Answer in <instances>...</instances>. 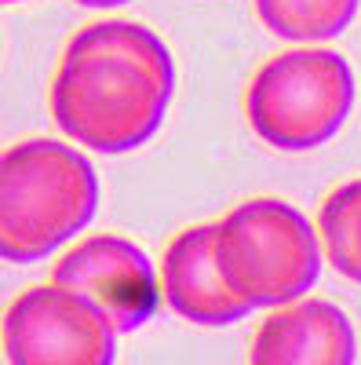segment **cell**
I'll list each match as a JSON object with an SVG mask.
<instances>
[{"mask_svg": "<svg viewBox=\"0 0 361 365\" xmlns=\"http://www.w3.org/2000/svg\"><path fill=\"white\" fill-rule=\"evenodd\" d=\"M99 175L77 146L26 139L0 158V256L37 263L92 227Z\"/></svg>", "mask_w": 361, "mask_h": 365, "instance_id": "cell-1", "label": "cell"}, {"mask_svg": "<svg viewBox=\"0 0 361 365\" xmlns=\"http://www.w3.org/2000/svg\"><path fill=\"white\" fill-rule=\"evenodd\" d=\"M172 88V77L139 58L63 51L51 81V117L58 132L88 150L128 154L161 132Z\"/></svg>", "mask_w": 361, "mask_h": 365, "instance_id": "cell-2", "label": "cell"}, {"mask_svg": "<svg viewBox=\"0 0 361 365\" xmlns=\"http://www.w3.org/2000/svg\"><path fill=\"white\" fill-rule=\"evenodd\" d=\"M216 259L230 292L252 311L303 299L321 274V241L310 220L281 197H252L216 223Z\"/></svg>", "mask_w": 361, "mask_h": 365, "instance_id": "cell-3", "label": "cell"}, {"mask_svg": "<svg viewBox=\"0 0 361 365\" xmlns=\"http://www.w3.org/2000/svg\"><path fill=\"white\" fill-rule=\"evenodd\" d=\"M354 106V70L340 51H281L248 84L245 113L252 132L274 150L303 154L333 139Z\"/></svg>", "mask_w": 361, "mask_h": 365, "instance_id": "cell-4", "label": "cell"}, {"mask_svg": "<svg viewBox=\"0 0 361 365\" xmlns=\"http://www.w3.org/2000/svg\"><path fill=\"white\" fill-rule=\"evenodd\" d=\"M8 365H113L117 325L95 299L66 285H33L4 311Z\"/></svg>", "mask_w": 361, "mask_h": 365, "instance_id": "cell-5", "label": "cell"}, {"mask_svg": "<svg viewBox=\"0 0 361 365\" xmlns=\"http://www.w3.org/2000/svg\"><path fill=\"white\" fill-rule=\"evenodd\" d=\"M51 282L84 292L110 314L117 332H135L157 314V270L135 241L120 234H95L58 256Z\"/></svg>", "mask_w": 361, "mask_h": 365, "instance_id": "cell-6", "label": "cell"}, {"mask_svg": "<svg viewBox=\"0 0 361 365\" xmlns=\"http://www.w3.org/2000/svg\"><path fill=\"white\" fill-rule=\"evenodd\" d=\"M161 292L179 318L204 329H226L252 314V307L230 292L219 274L216 223L187 227L172 237L161 256Z\"/></svg>", "mask_w": 361, "mask_h": 365, "instance_id": "cell-7", "label": "cell"}, {"mask_svg": "<svg viewBox=\"0 0 361 365\" xmlns=\"http://www.w3.org/2000/svg\"><path fill=\"white\" fill-rule=\"evenodd\" d=\"M354 325L328 299L278 307L256 329L248 351V365H354Z\"/></svg>", "mask_w": 361, "mask_h": 365, "instance_id": "cell-8", "label": "cell"}, {"mask_svg": "<svg viewBox=\"0 0 361 365\" xmlns=\"http://www.w3.org/2000/svg\"><path fill=\"white\" fill-rule=\"evenodd\" d=\"M361 0H256L259 22L281 41L321 44L354 22Z\"/></svg>", "mask_w": 361, "mask_h": 365, "instance_id": "cell-9", "label": "cell"}, {"mask_svg": "<svg viewBox=\"0 0 361 365\" xmlns=\"http://www.w3.org/2000/svg\"><path fill=\"white\" fill-rule=\"evenodd\" d=\"M318 230L333 270L361 285V179L343 182L325 197Z\"/></svg>", "mask_w": 361, "mask_h": 365, "instance_id": "cell-10", "label": "cell"}, {"mask_svg": "<svg viewBox=\"0 0 361 365\" xmlns=\"http://www.w3.org/2000/svg\"><path fill=\"white\" fill-rule=\"evenodd\" d=\"M84 8H117V4H128V0H77Z\"/></svg>", "mask_w": 361, "mask_h": 365, "instance_id": "cell-11", "label": "cell"}, {"mask_svg": "<svg viewBox=\"0 0 361 365\" xmlns=\"http://www.w3.org/2000/svg\"><path fill=\"white\" fill-rule=\"evenodd\" d=\"M8 4H11V0H8Z\"/></svg>", "mask_w": 361, "mask_h": 365, "instance_id": "cell-12", "label": "cell"}]
</instances>
